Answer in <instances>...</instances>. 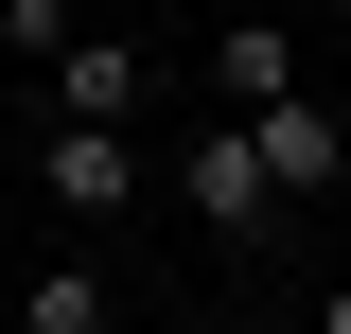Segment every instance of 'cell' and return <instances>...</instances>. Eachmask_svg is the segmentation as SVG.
Instances as JSON below:
<instances>
[{"instance_id":"1","label":"cell","mask_w":351,"mask_h":334,"mask_svg":"<svg viewBox=\"0 0 351 334\" xmlns=\"http://www.w3.org/2000/svg\"><path fill=\"white\" fill-rule=\"evenodd\" d=\"M36 194L71 211V229H123L141 211V124H71V106H53L36 124Z\"/></svg>"},{"instance_id":"2","label":"cell","mask_w":351,"mask_h":334,"mask_svg":"<svg viewBox=\"0 0 351 334\" xmlns=\"http://www.w3.org/2000/svg\"><path fill=\"white\" fill-rule=\"evenodd\" d=\"M176 194H193V229H228V247H246L263 211H281V176H263L246 124H193V141H176Z\"/></svg>"},{"instance_id":"3","label":"cell","mask_w":351,"mask_h":334,"mask_svg":"<svg viewBox=\"0 0 351 334\" xmlns=\"http://www.w3.org/2000/svg\"><path fill=\"white\" fill-rule=\"evenodd\" d=\"M228 124L263 141V176H281V194H334V176H351V124L316 106V88H263V106H228Z\"/></svg>"},{"instance_id":"4","label":"cell","mask_w":351,"mask_h":334,"mask_svg":"<svg viewBox=\"0 0 351 334\" xmlns=\"http://www.w3.org/2000/svg\"><path fill=\"white\" fill-rule=\"evenodd\" d=\"M53 106H71V124H141V106H158L141 36H88V18H71V53H53Z\"/></svg>"},{"instance_id":"5","label":"cell","mask_w":351,"mask_h":334,"mask_svg":"<svg viewBox=\"0 0 351 334\" xmlns=\"http://www.w3.org/2000/svg\"><path fill=\"white\" fill-rule=\"evenodd\" d=\"M263 88H299V36L281 18H228L211 36V106H263Z\"/></svg>"},{"instance_id":"6","label":"cell","mask_w":351,"mask_h":334,"mask_svg":"<svg viewBox=\"0 0 351 334\" xmlns=\"http://www.w3.org/2000/svg\"><path fill=\"white\" fill-rule=\"evenodd\" d=\"M18 334H106V264H36V299H18Z\"/></svg>"},{"instance_id":"7","label":"cell","mask_w":351,"mask_h":334,"mask_svg":"<svg viewBox=\"0 0 351 334\" xmlns=\"http://www.w3.org/2000/svg\"><path fill=\"white\" fill-rule=\"evenodd\" d=\"M316 334H351V282H334V299H316Z\"/></svg>"},{"instance_id":"8","label":"cell","mask_w":351,"mask_h":334,"mask_svg":"<svg viewBox=\"0 0 351 334\" xmlns=\"http://www.w3.org/2000/svg\"><path fill=\"white\" fill-rule=\"evenodd\" d=\"M334 18H351V0H334Z\"/></svg>"}]
</instances>
